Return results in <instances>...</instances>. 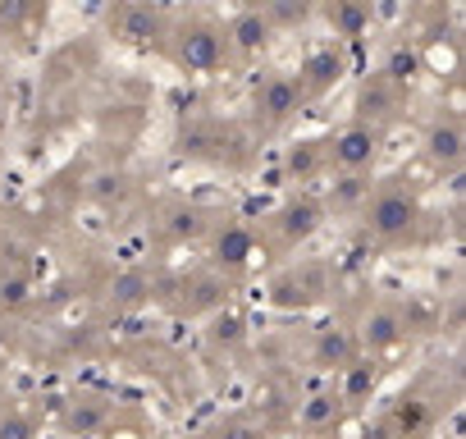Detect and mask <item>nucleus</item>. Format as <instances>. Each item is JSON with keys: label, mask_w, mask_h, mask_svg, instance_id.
I'll use <instances>...</instances> for the list:
<instances>
[{"label": "nucleus", "mask_w": 466, "mask_h": 439, "mask_svg": "<svg viewBox=\"0 0 466 439\" xmlns=\"http://www.w3.org/2000/svg\"><path fill=\"white\" fill-rule=\"evenodd\" d=\"M248 252H252V239L243 230H228V239H219V261H228V266H243Z\"/></svg>", "instance_id": "nucleus-12"}, {"label": "nucleus", "mask_w": 466, "mask_h": 439, "mask_svg": "<svg viewBox=\"0 0 466 439\" xmlns=\"http://www.w3.org/2000/svg\"><path fill=\"white\" fill-rule=\"evenodd\" d=\"M402 334H407V321H402L398 307H370L366 321H361V334H357V339H361V348L380 352V348H393Z\"/></svg>", "instance_id": "nucleus-7"}, {"label": "nucleus", "mask_w": 466, "mask_h": 439, "mask_svg": "<svg viewBox=\"0 0 466 439\" xmlns=\"http://www.w3.org/2000/svg\"><path fill=\"white\" fill-rule=\"evenodd\" d=\"M37 10V0H0V28H24Z\"/></svg>", "instance_id": "nucleus-13"}, {"label": "nucleus", "mask_w": 466, "mask_h": 439, "mask_svg": "<svg viewBox=\"0 0 466 439\" xmlns=\"http://www.w3.org/2000/svg\"><path fill=\"white\" fill-rule=\"evenodd\" d=\"M416 220H420V210H416V197L407 188H380L366 206V230L384 243L407 239L416 230Z\"/></svg>", "instance_id": "nucleus-1"}, {"label": "nucleus", "mask_w": 466, "mask_h": 439, "mask_svg": "<svg viewBox=\"0 0 466 439\" xmlns=\"http://www.w3.org/2000/svg\"><path fill=\"white\" fill-rule=\"evenodd\" d=\"M352 362V339L343 330H325L316 339V366H348Z\"/></svg>", "instance_id": "nucleus-10"}, {"label": "nucleus", "mask_w": 466, "mask_h": 439, "mask_svg": "<svg viewBox=\"0 0 466 439\" xmlns=\"http://www.w3.org/2000/svg\"><path fill=\"white\" fill-rule=\"evenodd\" d=\"M339 403H343L339 393H320V398H311V407L302 412V421L307 425H325L329 416H339Z\"/></svg>", "instance_id": "nucleus-15"}, {"label": "nucleus", "mask_w": 466, "mask_h": 439, "mask_svg": "<svg viewBox=\"0 0 466 439\" xmlns=\"http://www.w3.org/2000/svg\"><path fill=\"white\" fill-rule=\"evenodd\" d=\"M298 101H302V83L289 78V74H270V78L257 87V115H261L266 124H284V119L298 110Z\"/></svg>", "instance_id": "nucleus-4"}, {"label": "nucleus", "mask_w": 466, "mask_h": 439, "mask_svg": "<svg viewBox=\"0 0 466 439\" xmlns=\"http://www.w3.org/2000/svg\"><path fill=\"white\" fill-rule=\"evenodd\" d=\"M174 37H178V65H187L192 74H210L228 60L224 28H215V24H183Z\"/></svg>", "instance_id": "nucleus-2"}, {"label": "nucleus", "mask_w": 466, "mask_h": 439, "mask_svg": "<svg viewBox=\"0 0 466 439\" xmlns=\"http://www.w3.org/2000/svg\"><path fill=\"white\" fill-rule=\"evenodd\" d=\"M160 33V24H156V10L151 5H142V0H128V5L119 10V37L124 42H147V37H156Z\"/></svg>", "instance_id": "nucleus-8"}, {"label": "nucleus", "mask_w": 466, "mask_h": 439, "mask_svg": "<svg viewBox=\"0 0 466 439\" xmlns=\"http://www.w3.org/2000/svg\"><path fill=\"white\" fill-rule=\"evenodd\" d=\"M320 215H325V206H316V201L289 206L284 210V243H302L307 234H316L320 230Z\"/></svg>", "instance_id": "nucleus-9"}, {"label": "nucleus", "mask_w": 466, "mask_h": 439, "mask_svg": "<svg viewBox=\"0 0 466 439\" xmlns=\"http://www.w3.org/2000/svg\"><path fill=\"white\" fill-rule=\"evenodd\" d=\"M370 384H375V366H352V362H348V389H343L339 398H343V403H357Z\"/></svg>", "instance_id": "nucleus-14"}, {"label": "nucleus", "mask_w": 466, "mask_h": 439, "mask_svg": "<svg viewBox=\"0 0 466 439\" xmlns=\"http://www.w3.org/2000/svg\"><path fill=\"white\" fill-rule=\"evenodd\" d=\"M461 151H466L461 119H434L430 133H425V156H430L439 169H457V165H461Z\"/></svg>", "instance_id": "nucleus-6"}, {"label": "nucleus", "mask_w": 466, "mask_h": 439, "mask_svg": "<svg viewBox=\"0 0 466 439\" xmlns=\"http://www.w3.org/2000/svg\"><path fill=\"white\" fill-rule=\"evenodd\" d=\"M375 156H380V128H375V124H348V128L334 138V147H329V160H334L339 169H348V174L370 169Z\"/></svg>", "instance_id": "nucleus-3"}, {"label": "nucleus", "mask_w": 466, "mask_h": 439, "mask_svg": "<svg viewBox=\"0 0 466 439\" xmlns=\"http://www.w3.org/2000/svg\"><path fill=\"white\" fill-rule=\"evenodd\" d=\"M329 19H339V28H343L348 37H357L361 24H366V0H334V5H329Z\"/></svg>", "instance_id": "nucleus-11"}, {"label": "nucleus", "mask_w": 466, "mask_h": 439, "mask_svg": "<svg viewBox=\"0 0 466 439\" xmlns=\"http://www.w3.org/2000/svg\"><path fill=\"white\" fill-rule=\"evenodd\" d=\"M270 33H275L270 15L248 10V15H238V19H233V24L224 28V42H228V51H233V56H261V51L270 46Z\"/></svg>", "instance_id": "nucleus-5"}, {"label": "nucleus", "mask_w": 466, "mask_h": 439, "mask_svg": "<svg viewBox=\"0 0 466 439\" xmlns=\"http://www.w3.org/2000/svg\"><path fill=\"white\" fill-rule=\"evenodd\" d=\"M169 220H174V225H169L174 234H197V230H201V215H197L192 206H174Z\"/></svg>", "instance_id": "nucleus-16"}]
</instances>
